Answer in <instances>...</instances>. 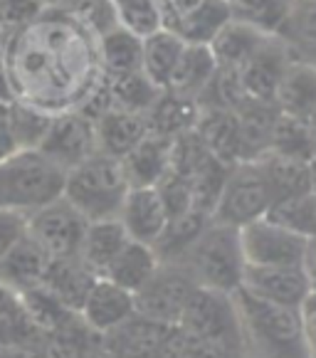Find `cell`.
I'll return each instance as SVG.
<instances>
[{"instance_id": "cell-48", "label": "cell", "mask_w": 316, "mask_h": 358, "mask_svg": "<svg viewBox=\"0 0 316 358\" xmlns=\"http://www.w3.org/2000/svg\"><path fill=\"white\" fill-rule=\"evenodd\" d=\"M6 48H8V35H6V25L0 22V59L6 55Z\"/></svg>"}, {"instance_id": "cell-26", "label": "cell", "mask_w": 316, "mask_h": 358, "mask_svg": "<svg viewBox=\"0 0 316 358\" xmlns=\"http://www.w3.org/2000/svg\"><path fill=\"white\" fill-rule=\"evenodd\" d=\"M257 161L262 164L274 201L316 190V166L311 161H296L277 153H264Z\"/></svg>"}, {"instance_id": "cell-45", "label": "cell", "mask_w": 316, "mask_h": 358, "mask_svg": "<svg viewBox=\"0 0 316 358\" xmlns=\"http://www.w3.org/2000/svg\"><path fill=\"white\" fill-rule=\"evenodd\" d=\"M301 269H304L306 280H309V287L311 289H316V235L309 237V243H306V252H304Z\"/></svg>"}, {"instance_id": "cell-8", "label": "cell", "mask_w": 316, "mask_h": 358, "mask_svg": "<svg viewBox=\"0 0 316 358\" xmlns=\"http://www.w3.org/2000/svg\"><path fill=\"white\" fill-rule=\"evenodd\" d=\"M87 225L89 220L64 195L27 215V235L50 255V259L77 257Z\"/></svg>"}, {"instance_id": "cell-47", "label": "cell", "mask_w": 316, "mask_h": 358, "mask_svg": "<svg viewBox=\"0 0 316 358\" xmlns=\"http://www.w3.org/2000/svg\"><path fill=\"white\" fill-rule=\"evenodd\" d=\"M69 0H37V6L40 8H64Z\"/></svg>"}, {"instance_id": "cell-17", "label": "cell", "mask_w": 316, "mask_h": 358, "mask_svg": "<svg viewBox=\"0 0 316 358\" xmlns=\"http://www.w3.org/2000/svg\"><path fill=\"white\" fill-rule=\"evenodd\" d=\"M48 267L50 255L30 235H25L15 248L0 257V285L15 294H25L43 285Z\"/></svg>"}, {"instance_id": "cell-33", "label": "cell", "mask_w": 316, "mask_h": 358, "mask_svg": "<svg viewBox=\"0 0 316 358\" xmlns=\"http://www.w3.org/2000/svg\"><path fill=\"white\" fill-rule=\"evenodd\" d=\"M267 153H277V156L316 164V136L311 122L280 111L277 122H274L272 143H269Z\"/></svg>"}, {"instance_id": "cell-41", "label": "cell", "mask_w": 316, "mask_h": 358, "mask_svg": "<svg viewBox=\"0 0 316 358\" xmlns=\"http://www.w3.org/2000/svg\"><path fill=\"white\" fill-rule=\"evenodd\" d=\"M27 235V215L0 208V257L13 250Z\"/></svg>"}, {"instance_id": "cell-28", "label": "cell", "mask_w": 316, "mask_h": 358, "mask_svg": "<svg viewBox=\"0 0 316 358\" xmlns=\"http://www.w3.org/2000/svg\"><path fill=\"white\" fill-rule=\"evenodd\" d=\"M185 40L171 27L151 32L143 37V55H141V72L151 79L158 90H166L171 82L175 64L183 55Z\"/></svg>"}, {"instance_id": "cell-37", "label": "cell", "mask_w": 316, "mask_h": 358, "mask_svg": "<svg viewBox=\"0 0 316 358\" xmlns=\"http://www.w3.org/2000/svg\"><path fill=\"white\" fill-rule=\"evenodd\" d=\"M267 217L274 222H280V225L289 227V230L299 232V235H304V237H314L316 235V190L274 201L272 208L267 210Z\"/></svg>"}, {"instance_id": "cell-27", "label": "cell", "mask_w": 316, "mask_h": 358, "mask_svg": "<svg viewBox=\"0 0 316 358\" xmlns=\"http://www.w3.org/2000/svg\"><path fill=\"white\" fill-rule=\"evenodd\" d=\"M274 104L280 111L292 116H299L311 122L316 116V67L309 62L294 59L289 69L282 77V85L277 90Z\"/></svg>"}, {"instance_id": "cell-35", "label": "cell", "mask_w": 316, "mask_h": 358, "mask_svg": "<svg viewBox=\"0 0 316 358\" xmlns=\"http://www.w3.org/2000/svg\"><path fill=\"white\" fill-rule=\"evenodd\" d=\"M227 20H232V6L230 0H203L185 20H180L175 30L185 43L210 45V40L222 30Z\"/></svg>"}, {"instance_id": "cell-12", "label": "cell", "mask_w": 316, "mask_h": 358, "mask_svg": "<svg viewBox=\"0 0 316 358\" xmlns=\"http://www.w3.org/2000/svg\"><path fill=\"white\" fill-rule=\"evenodd\" d=\"M294 62V55L287 48V43L280 35H269L264 45L237 69L243 90L247 99L257 101H274L277 99V90L282 85V77Z\"/></svg>"}, {"instance_id": "cell-43", "label": "cell", "mask_w": 316, "mask_h": 358, "mask_svg": "<svg viewBox=\"0 0 316 358\" xmlns=\"http://www.w3.org/2000/svg\"><path fill=\"white\" fill-rule=\"evenodd\" d=\"M299 316H301V329H304L309 356L316 358V289H311L309 294H306V299L301 301Z\"/></svg>"}, {"instance_id": "cell-5", "label": "cell", "mask_w": 316, "mask_h": 358, "mask_svg": "<svg viewBox=\"0 0 316 358\" xmlns=\"http://www.w3.org/2000/svg\"><path fill=\"white\" fill-rule=\"evenodd\" d=\"M129 188L122 158L96 151L67 171L62 195L92 222L119 217Z\"/></svg>"}, {"instance_id": "cell-39", "label": "cell", "mask_w": 316, "mask_h": 358, "mask_svg": "<svg viewBox=\"0 0 316 358\" xmlns=\"http://www.w3.org/2000/svg\"><path fill=\"white\" fill-rule=\"evenodd\" d=\"M111 3H114L119 25L136 32L138 37H146L166 27L164 10L158 6V0H111Z\"/></svg>"}, {"instance_id": "cell-19", "label": "cell", "mask_w": 316, "mask_h": 358, "mask_svg": "<svg viewBox=\"0 0 316 358\" xmlns=\"http://www.w3.org/2000/svg\"><path fill=\"white\" fill-rule=\"evenodd\" d=\"M94 127H96V148L114 158H124L151 131L148 114L119 109V106L106 109L94 122Z\"/></svg>"}, {"instance_id": "cell-1", "label": "cell", "mask_w": 316, "mask_h": 358, "mask_svg": "<svg viewBox=\"0 0 316 358\" xmlns=\"http://www.w3.org/2000/svg\"><path fill=\"white\" fill-rule=\"evenodd\" d=\"M3 59L15 99L50 114L74 109L101 74L99 37L64 8H40L17 25Z\"/></svg>"}, {"instance_id": "cell-20", "label": "cell", "mask_w": 316, "mask_h": 358, "mask_svg": "<svg viewBox=\"0 0 316 358\" xmlns=\"http://www.w3.org/2000/svg\"><path fill=\"white\" fill-rule=\"evenodd\" d=\"M171 148H173V138L148 131L138 141V146H134L122 158L129 185L131 188H136V185H156L171 166Z\"/></svg>"}, {"instance_id": "cell-25", "label": "cell", "mask_w": 316, "mask_h": 358, "mask_svg": "<svg viewBox=\"0 0 316 358\" xmlns=\"http://www.w3.org/2000/svg\"><path fill=\"white\" fill-rule=\"evenodd\" d=\"M235 114L240 122V138H243V161H254V158L264 156L272 143L280 106L274 101L247 99L240 109H235Z\"/></svg>"}, {"instance_id": "cell-32", "label": "cell", "mask_w": 316, "mask_h": 358, "mask_svg": "<svg viewBox=\"0 0 316 358\" xmlns=\"http://www.w3.org/2000/svg\"><path fill=\"white\" fill-rule=\"evenodd\" d=\"M277 35L287 43L294 59L316 67V0H294Z\"/></svg>"}, {"instance_id": "cell-9", "label": "cell", "mask_w": 316, "mask_h": 358, "mask_svg": "<svg viewBox=\"0 0 316 358\" xmlns=\"http://www.w3.org/2000/svg\"><path fill=\"white\" fill-rule=\"evenodd\" d=\"M240 243L252 267H301L309 237L264 215L240 227Z\"/></svg>"}, {"instance_id": "cell-44", "label": "cell", "mask_w": 316, "mask_h": 358, "mask_svg": "<svg viewBox=\"0 0 316 358\" xmlns=\"http://www.w3.org/2000/svg\"><path fill=\"white\" fill-rule=\"evenodd\" d=\"M203 0H158V6L164 10V25L175 27L180 20L190 15L195 8L201 6Z\"/></svg>"}, {"instance_id": "cell-31", "label": "cell", "mask_w": 316, "mask_h": 358, "mask_svg": "<svg viewBox=\"0 0 316 358\" xmlns=\"http://www.w3.org/2000/svg\"><path fill=\"white\" fill-rule=\"evenodd\" d=\"M198 116H201L198 99H190V96H180L164 90L161 96L156 99V104L151 106V111H148V127H151V131L175 138L180 134L195 129Z\"/></svg>"}, {"instance_id": "cell-30", "label": "cell", "mask_w": 316, "mask_h": 358, "mask_svg": "<svg viewBox=\"0 0 316 358\" xmlns=\"http://www.w3.org/2000/svg\"><path fill=\"white\" fill-rule=\"evenodd\" d=\"M143 37L127 30L124 25H114L99 35V64L106 77L141 72Z\"/></svg>"}, {"instance_id": "cell-23", "label": "cell", "mask_w": 316, "mask_h": 358, "mask_svg": "<svg viewBox=\"0 0 316 358\" xmlns=\"http://www.w3.org/2000/svg\"><path fill=\"white\" fill-rule=\"evenodd\" d=\"M215 74H217V62L210 45L185 43L183 55H180L166 90L173 92V94L198 99L208 90V85L213 82Z\"/></svg>"}, {"instance_id": "cell-36", "label": "cell", "mask_w": 316, "mask_h": 358, "mask_svg": "<svg viewBox=\"0 0 316 358\" xmlns=\"http://www.w3.org/2000/svg\"><path fill=\"white\" fill-rule=\"evenodd\" d=\"M109 79V92H111V106L119 109L138 111V114H148L161 92L151 79L143 72L122 74V77H106Z\"/></svg>"}, {"instance_id": "cell-16", "label": "cell", "mask_w": 316, "mask_h": 358, "mask_svg": "<svg viewBox=\"0 0 316 358\" xmlns=\"http://www.w3.org/2000/svg\"><path fill=\"white\" fill-rule=\"evenodd\" d=\"M171 327L134 311L127 322L99 338V346L114 358H153Z\"/></svg>"}, {"instance_id": "cell-13", "label": "cell", "mask_w": 316, "mask_h": 358, "mask_svg": "<svg viewBox=\"0 0 316 358\" xmlns=\"http://www.w3.org/2000/svg\"><path fill=\"white\" fill-rule=\"evenodd\" d=\"M134 311H136V296L124 287L106 280V277H96V282L92 285V289L87 292L85 301L79 306L82 322L96 336H104L111 329L124 324Z\"/></svg>"}, {"instance_id": "cell-40", "label": "cell", "mask_w": 316, "mask_h": 358, "mask_svg": "<svg viewBox=\"0 0 316 358\" xmlns=\"http://www.w3.org/2000/svg\"><path fill=\"white\" fill-rule=\"evenodd\" d=\"M10 114H13V129H15V138L20 143V148L40 146L43 136L48 134L50 122H52V114L22 99H13Z\"/></svg>"}, {"instance_id": "cell-4", "label": "cell", "mask_w": 316, "mask_h": 358, "mask_svg": "<svg viewBox=\"0 0 316 358\" xmlns=\"http://www.w3.org/2000/svg\"><path fill=\"white\" fill-rule=\"evenodd\" d=\"M67 171L40 148H20L0 161V208L17 213H35L59 198Z\"/></svg>"}, {"instance_id": "cell-3", "label": "cell", "mask_w": 316, "mask_h": 358, "mask_svg": "<svg viewBox=\"0 0 316 358\" xmlns=\"http://www.w3.org/2000/svg\"><path fill=\"white\" fill-rule=\"evenodd\" d=\"M175 262L190 274V280L198 287L232 294L243 285L247 267L240 243V227L210 220Z\"/></svg>"}, {"instance_id": "cell-29", "label": "cell", "mask_w": 316, "mask_h": 358, "mask_svg": "<svg viewBox=\"0 0 316 358\" xmlns=\"http://www.w3.org/2000/svg\"><path fill=\"white\" fill-rule=\"evenodd\" d=\"M158 264H161V259H158L156 250H153L151 245L138 243V240H129L101 277H106V280H111L114 285L124 287V289H129L131 294H136V292L151 280V274L158 269Z\"/></svg>"}, {"instance_id": "cell-42", "label": "cell", "mask_w": 316, "mask_h": 358, "mask_svg": "<svg viewBox=\"0 0 316 358\" xmlns=\"http://www.w3.org/2000/svg\"><path fill=\"white\" fill-rule=\"evenodd\" d=\"M10 104L13 101H0V161H6L8 156L20 151V143L15 138V129H13Z\"/></svg>"}, {"instance_id": "cell-10", "label": "cell", "mask_w": 316, "mask_h": 358, "mask_svg": "<svg viewBox=\"0 0 316 358\" xmlns=\"http://www.w3.org/2000/svg\"><path fill=\"white\" fill-rule=\"evenodd\" d=\"M195 282L178 262H161L151 280L136 292V311L153 322L175 327L195 289Z\"/></svg>"}, {"instance_id": "cell-24", "label": "cell", "mask_w": 316, "mask_h": 358, "mask_svg": "<svg viewBox=\"0 0 316 358\" xmlns=\"http://www.w3.org/2000/svg\"><path fill=\"white\" fill-rule=\"evenodd\" d=\"M94 282H96V274L79 262V257H64V259H50L43 287L55 299L62 301L67 309L79 314V306H82L87 292L92 289Z\"/></svg>"}, {"instance_id": "cell-21", "label": "cell", "mask_w": 316, "mask_h": 358, "mask_svg": "<svg viewBox=\"0 0 316 358\" xmlns=\"http://www.w3.org/2000/svg\"><path fill=\"white\" fill-rule=\"evenodd\" d=\"M131 237L124 230L122 220L119 217H109V220H92L85 230L82 237V245H79V262L85 264L87 269L101 277L106 272L114 257L124 250V245L129 243Z\"/></svg>"}, {"instance_id": "cell-46", "label": "cell", "mask_w": 316, "mask_h": 358, "mask_svg": "<svg viewBox=\"0 0 316 358\" xmlns=\"http://www.w3.org/2000/svg\"><path fill=\"white\" fill-rule=\"evenodd\" d=\"M13 99H15V87H13L6 59H0V101H13Z\"/></svg>"}, {"instance_id": "cell-7", "label": "cell", "mask_w": 316, "mask_h": 358, "mask_svg": "<svg viewBox=\"0 0 316 358\" xmlns=\"http://www.w3.org/2000/svg\"><path fill=\"white\" fill-rule=\"evenodd\" d=\"M178 327L198 338L245 346L240 316H237V306L230 292L195 287L183 314H180Z\"/></svg>"}, {"instance_id": "cell-11", "label": "cell", "mask_w": 316, "mask_h": 358, "mask_svg": "<svg viewBox=\"0 0 316 358\" xmlns=\"http://www.w3.org/2000/svg\"><path fill=\"white\" fill-rule=\"evenodd\" d=\"M37 148L48 158H52L55 164L62 166L64 171H69L99 151L96 148V127L89 116H85L79 109L57 111L52 114L48 134Z\"/></svg>"}, {"instance_id": "cell-38", "label": "cell", "mask_w": 316, "mask_h": 358, "mask_svg": "<svg viewBox=\"0 0 316 358\" xmlns=\"http://www.w3.org/2000/svg\"><path fill=\"white\" fill-rule=\"evenodd\" d=\"M294 0H230L232 17L252 22L254 27L277 35Z\"/></svg>"}, {"instance_id": "cell-6", "label": "cell", "mask_w": 316, "mask_h": 358, "mask_svg": "<svg viewBox=\"0 0 316 358\" xmlns=\"http://www.w3.org/2000/svg\"><path fill=\"white\" fill-rule=\"evenodd\" d=\"M274 195L269 180L262 171V164L254 161H240L230 169L217 206L213 210V220L225 222L232 227H243L247 222L264 217L272 208Z\"/></svg>"}, {"instance_id": "cell-18", "label": "cell", "mask_w": 316, "mask_h": 358, "mask_svg": "<svg viewBox=\"0 0 316 358\" xmlns=\"http://www.w3.org/2000/svg\"><path fill=\"white\" fill-rule=\"evenodd\" d=\"M195 134L201 136L206 148L222 164L235 166L243 161V138L240 122L232 109L222 106H201V116L195 124Z\"/></svg>"}, {"instance_id": "cell-34", "label": "cell", "mask_w": 316, "mask_h": 358, "mask_svg": "<svg viewBox=\"0 0 316 358\" xmlns=\"http://www.w3.org/2000/svg\"><path fill=\"white\" fill-rule=\"evenodd\" d=\"M210 220L213 215L198 210V208H190V210L180 213V215H173L168 220V225H166V230L161 232V237L156 240V245H153L158 259L161 262H175Z\"/></svg>"}, {"instance_id": "cell-15", "label": "cell", "mask_w": 316, "mask_h": 358, "mask_svg": "<svg viewBox=\"0 0 316 358\" xmlns=\"http://www.w3.org/2000/svg\"><path fill=\"white\" fill-rule=\"evenodd\" d=\"M240 287L259 299L294 306V309H299L301 301L311 292L301 267H252L247 264Z\"/></svg>"}, {"instance_id": "cell-14", "label": "cell", "mask_w": 316, "mask_h": 358, "mask_svg": "<svg viewBox=\"0 0 316 358\" xmlns=\"http://www.w3.org/2000/svg\"><path fill=\"white\" fill-rule=\"evenodd\" d=\"M119 220L131 240L153 248L168 225L171 215L156 185H136V188H129L122 210H119Z\"/></svg>"}, {"instance_id": "cell-2", "label": "cell", "mask_w": 316, "mask_h": 358, "mask_svg": "<svg viewBox=\"0 0 316 358\" xmlns=\"http://www.w3.org/2000/svg\"><path fill=\"white\" fill-rule=\"evenodd\" d=\"M232 299L247 358H311L299 309L259 299L243 287L232 292Z\"/></svg>"}, {"instance_id": "cell-22", "label": "cell", "mask_w": 316, "mask_h": 358, "mask_svg": "<svg viewBox=\"0 0 316 358\" xmlns=\"http://www.w3.org/2000/svg\"><path fill=\"white\" fill-rule=\"evenodd\" d=\"M269 32L254 27L252 22H245L240 17H232L222 25V30L210 40V50L215 55L217 69H240L259 48Z\"/></svg>"}]
</instances>
